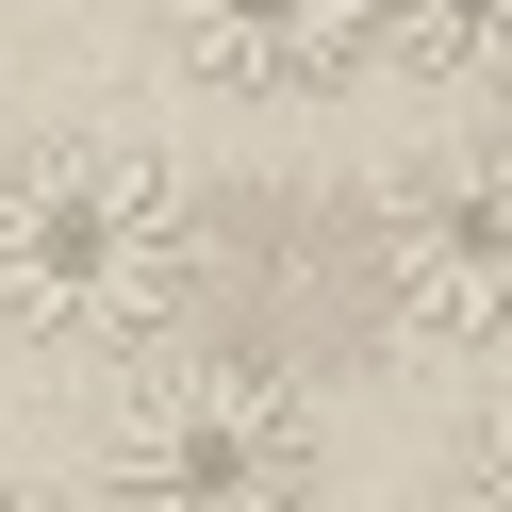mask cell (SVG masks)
Instances as JSON below:
<instances>
[{"label": "cell", "instance_id": "1", "mask_svg": "<svg viewBox=\"0 0 512 512\" xmlns=\"http://www.w3.org/2000/svg\"><path fill=\"white\" fill-rule=\"evenodd\" d=\"M199 298V182L133 133H50L0 166V331L116 364Z\"/></svg>", "mask_w": 512, "mask_h": 512}, {"label": "cell", "instance_id": "2", "mask_svg": "<svg viewBox=\"0 0 512 512\" xmlns=\"http://www.w3.org/2000/svg\"><path fill=\"white\" fill-rule=\"evenodd\" d=\"M314 413L281 364H248V347H182V364H149L133 397H116L100 430V496L116 512H314Z\"/></svg>", "mask_w": 512, "mask_h": 512}, {"label": "cell", "instance_id": "3", "mask_svg": "<svg viewBox=\"0 0 512 512\" xmlns=\"http://www.w3.org/2000/svg\"><path fill=\"white\" fill-rule=\"evenodd\" d=\"M380 298L413 347H512V133H463L380 199Z\"/></svg>", "mask_w": 512, "mask_h": 512}, {"label": "cell", "instance_id": "4", "mask_svg": "<svg viewBox=\"0 0 512 512\" xmlns=\"http://www.w3.org/2000/svg\"><path fill=\"white\" fill-rule=\"evenodd\" d=\"M149 17L215 100H331L347 67H380V0H149Z\"/></svg>", "mask_w": 512, "mask_h": 512}, {"label": "cell", "instance_id": "5", "mask_svg": "<svg viewBox=\"0 0 512 512\" xmlns=\"http://www.w3.org/2000/svg\"><path fill=\"white\" fill-rule=\"evenodd\" d=\"M380 50L413 83H512V0H380Z\"/></svg>", "mask_w": 512, "mask_h": 512}, {"label": "cell", "instance_id": "6", "mask_svg": "<svg viewBox=\"0 0 512 512\" xmlns=\"http://www.w3.org/2000/svg\"><path fill=\"white\" fill-rule=\"evenodd\" d=\"M446 512H512V413L463 446V463H446Z\"/></svg>", "mask_w": 512, "mask_h": 512}, {"label": "cell", "instance_id": "7", "mask_svg": "<svg viewBox=\"0 0 512 512\" xmlns=\"http://www.w3.org/2000/svg\"><path fill=\"white\" fill-rule=\"evenodd\" d=\"M0 512H116V496H34V479H0Z\"/></svg>", "mask_w": 512, "mask_h": 512}]
</instances>
